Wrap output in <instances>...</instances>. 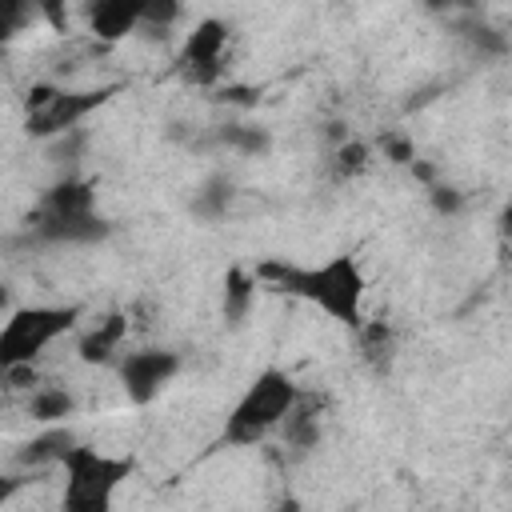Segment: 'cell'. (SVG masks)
I'll return each mask as SVG.
<instances>
[{
    "mask_svg": "<svg viewBox=\"0 0 512 512\" xmlns=\"http://www.w3.org/2000/svg\"><path fill=\"white\" fill-rule=\"evenodd\" d=\"M124 336H128V320H124L120 312H108L104 320H96V324L80 336V360H84V364H108V360L120 352Z\"/></svg>",
    "mask_w": 512,
    "mask_h": 512,
    "instance_id": "30bf717a",
    "label": "cell"
},
{
    "mask_svg": "<svg viewBox=\"0 0 512 512\" xmlns=\"http://www.w3.org/2000/svg\"><path fill=\"white\" fill-rule=\"evenodd\" d=\"M76 308H60V304H32V308H12L8 320L0 324V372H16V368H32L48 344H56L72 324H76Z\"/></svg>",
    "mask_w": 512,
    "mask_h": 512,
    "instance_id": "277c9868",
    "label": "cell"
},
{
    "mask_svg": "<svg viewBox=\"0 0 512 512\" xmlns=\"http://www.w3.org/2000/svg\"><path fill=\"white\" fill-rule=\"evenodd\" d=\"M180 0H144V16H140V24H148V28H172L176 24V16H180Z\"/></svg>",
    "mask_w": 512,
    "mask_h": 512,
    "instance_id": "5bb4252c",
    "label": "cell"
},
{
    "mask_svg": "<svg viewBox=\"0 0 512 512\" xmlns=\"http://www.w3.org/2000/svg\"><path fill=\"white\" fill-rule=\"evenodd\" d=\"M232 140H236L244 152H264V148H268V132H256V128H248V132H232Z\"/></svg>",
    "mask_w": 512,
    "mask_h": 512,
    "instance_id": "9a60e30c",
    "label": "cell"
},
{
    "mask_svg": "<svg viewBox=\"0 0 512 512\" xmlns=\"http://www.w3.org/2000/svg\"><path fill=\"white\" fill-rule=\"evenodd\" d=\"M36 12H40L36 0H0V44L16 40Z\"/></svg>",
    "mask_w": 512,
    "mask_h": 512,
    "instance_id": "4fadbf2b",
    "label": "cell"
},
{
    "mask_svg": "<svg viewBox=\"0 0 512 512\" xmlns=\"http://www.w3.org/2000/svg\"><path fill=\"white\" fill-rule=\"evenodd\" d=\"M284 288L316 304L324 316L336 324L356 328L360 324V304H364V272L352 256H332L316 268H284L280 272Z\"/></svg>",
    "mask_w": 512,
    "mask_h": 512,
    "instance_id": "7a4b0ae2",
    "label": "cell"
},
{
    "mask_svg": "<svg viewBox=\"0 0 512 512\" xmlns=\"http://www.w3.org/2000/svg\"><path fill=\"white\" fill-rule=\"evenodd\" d=\"M60 468H64L60 504L68 512H108L116 488L132 472V460L96 452L88 444H68V452L60 456Z\"/></svg>",
    "mask_w": 512,
    "mask_h": 512,
    "instance_id": "3957f363",
    "label": "cell"
},
{
    "mask_svg": "<svg viewBox=\"0 0 512 512\" xmlns=\"http://www.w3.org/2000/svg\"><path fill=\"white\" fill-rule=\"evenodd\" d=\"M300 404V388L288 372L280 368H264L248 388L244 396L232 404L228 420H224V440L236 444V448H252L260 444L268 432H276L288 412Z\"/></svg>",
    "mask_w": 512,
    "mask_h": 512,
    "instance_id": "6da1fadb",
    "label": "cell"
},
{
    "mask_svg": "<svg viewBox=\"0 0 512 512\" xmlns=\"http://www.w3.org/2000/svg\"><path fill=\"white\" fill-rule=\"evenodd\" d=\"M108 224L96 216V200L84 184H56L44 200L40 236L48 240H100Z\"/></svg>",
    "mask_w": 512,
    "mask_h": 512,
    "instance_id": "5b68a950",
    "label": "cell"
},
{
    "mask_svg": "<svg viewBox=\"0 0 512 512\" xmlns=\"http://www.w3.org/2000/svg\"><path fill=\"white\" fill-rule=\"evenodd\" d=\"M16 488H20V480H16V476H0V504H8V500L16 496Z\"/></svg>",
    "mask_w": 512,
    "mask_h": 512,
    "instance_id": "d6986e66",
    "label": "cell"
},
{
    "mask_svg": "<svg viewBox=\"0 0 512 512\" xmlns=\"http://www.w3.org/2000/svg\"><path fill=\"white\" fill-rule=\"evenodd\" d=\"M36 8H40L52 24H64V8H60V0H36Z\"/></svg>",
    "mask_w": 512,
    "mask_h": 512,
    "instance_id": "ac0fdd59",
    "label": "cell"
},
{
    "mask_svg": "<svg viewBox=\"0 0 512 512\" xmlns=\"http://www.w3.org/2000/svg\"><path fill=\"white\" fill-rule=\"evenodd\" d=\"M384 148H388V156H392L396 164H408V160H412V144H408L404 136H388Z\"/></svg>",
    "mask_w": 512,
    "mask_h": 512,
    "instance_id": "2e32d148",
    "label": "cell"
},
{
    "mask_svg": "<svg viewBox=\"0 0 512 512\" xmlns=\"http://www.w3.org/2000/svg\"><path fill=\"white\" fill-rule=\"evenodd\" d=\"M72 412H76V400H72L68 388L44 384V388H36L32 400H28V416H32L36 424H48V428H52V424H64Z\"/></svg>",
    "mask_w": 512,
    "mask_h": 512,
    "instance_id": "8fae6325",
    "label": "cell"
},
{
    "mask_svg": "<svg viewBox=\"0 0 512 512\" xmlns=\"http://www.w3.org/2000/svg\"><path fill=\"white\" fill-rule=\"evenodd\" d=\"M8 304H12V296H8V288L0 284V312H8Z\"/></svg>",
    "mask_w": 512,
    "mask_h": 512,
    "instance_id": "ffe728a7",
    "label": "cell"
},
{
    "mask_svg": "<svg viewBox=\"0 0 512 512\" xmlns=\"http://www.w3.org/2000/svg\"><path fill=\"white\" fill-rule=\"evenodd\" d=\"M176 372H180V356L168 348H140L120 356V388L132 404H152L172 384Z\"/></svg>",
    "mask_w": 512,
    "mask_h": 512,
    "instance_id": "8992f818",
    "label": "cell"
},
{
    "mask_svg": "<svg viewBox=\"0 0 512 512\" xmlns=\"http://www.w3.org/2000/svg\"><path fill=\"white\" fill-rule=\"evenodd\" d=\"M224 44H228V24L224 20H216V16H208V20H200L188 36H184V64L188 68H216L220 64V52H224Z\"/></svg>",
    "mask_w": 512,
    "mask_h": 512,
    "instance_id": "9c48e42d",
    "label": "cell"
},
{
    "mask_svg": "<svg viewBox=\"0 0 512 512\" xmlns=\"http://www.w3.org/2000/svg\"><path fill=\"white\" fill-rule=\"evenodd\" d=\"M252 296H256V284H252L240 268H232V272H228V280H224V312H228V320H232V324H240V320H244V312H248Z\"/></svg>",
    "mask_w": 512,
    "mask_h": 512,
    "instance_id": "7c38bea8",
    "label": "cell"
},
{
    "mask_svg": "<svg viewBox=\"0 0 512 512\" xmlns=\"http://www.w3.org/2000/svg\"><path fill=\"white\" fill-rule=\"evenodd\" d=\"M140 16H144V0H92L88 4V28L108 44L132 36L140 28Z\"/></svg>",
    "mask_w": 512,
    "mask_h": 512,
    "instance_id": "ba28073f",
    "label": "cell"
},
{
    "mask_svg": "<svg viewBox=\"0 0 512 512\" xmlns=\"http://www.w3.org/2000/svg\"><path fill=\"white\" fill-rule=\"evenodd\" d=\"M104 96L108 92H52V88H36L28 96V132L32 136L64 132L72 124H80L92 108H100Z\"/></svg>",
    "mask_w": 512,
    "mask_h": 512,
    "instance_id": "52a82bcc",
    "label": "cell"
},
{
    "mask_svg": "<svg viewBox=\"0 0 512 512\" xmlns=\"http://www.w3.org/2000/svg\"><path fill=\"white\" fill-rule=\"evenodd\" d=\"M364 160H368V148H364V144H348V148L340 152V164H344V168H352V172H356V168H364Z\"/></svg>",
    "mask_w": 512,
    "mask_h": 512,
    "instance_id": "e0dca14e",
    "label": "cell"
}]
</instances>
